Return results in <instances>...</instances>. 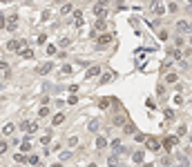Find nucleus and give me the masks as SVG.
<instances>
[{
    "label": "nucleus",
    "mask_w": 192,
    "mask_h": 167,
    "mask_svg": "<svg viewBox=\"0 0 192 167\" xmlns=\"http://www.w3.org/2000/svg\"><path fill=\"white\" fill-rule=\"evenodd\" d=\"M20 56L29 60V58H34V51H31V49H22V54H20Z\"/></svg>",
    "instance_id": "nucleus-17"
},
{
    "label": "nucleus",
    "mask_w": 192,
    "mask_h": 167,
    "mask_svg": "<svg viewBox=\"0 0 192 167\" xmlns=\"http://www.w3.org/2000/svg\"><path fill=\"white\" fill-rule=\"evenodd\" d=\"M185 131H188V129H185V125H181V127L177 129V134H179V136H185Z\"/></svg>",
    "instance_id": "nucleus-37"
},
{
    "label": "nucleus",
    "mask_w": 192,
    "mask_h": 167,
    "mask_svg": "<svg viewBox=\"0 0 192 167\" xmlns=\"http://www.w3.org/2000/svg\"><path fill=\"white\" fill-rule=\"evenodd\" d=\"M110 102H112V100L103 98V100H98V107H101V109H105V107H110Z\"/></svg>",
    "instance_id": "nucleus-24"
},
{
    "label": "nucleus",
    "mask_w": 192,
    "mask_h": 167,
    "mask_svg": "<svg viewBox=\"0 0 192 167\" xmlns=\"http://www.w3.org/2000/svg\"><path fill=\"white\" fill-rule=\"evenodd\" d=\"M134 163H143V152H134Z\"/></svg>",
    "instance_id": "nucleus-18"
},
{
    "label": "nucleus",
    "mask_w": 192,
    "mask_h": 167,
    "mask_svg": "<svg viewBox=\"0 0 192 167\" xmlns=\"http://www.w3.org/2000/svg\"><path fill=\"white\" fill-rule=\"evenodd\" d=\"M29 165H34V167H40V160H38V156H29Z\"/></svg>",
    "instance_id": "nucleus-19"
},
{
    "label": "nucleus",
    "mask_w": 192,
    "mask_h": 167,
    "mask_svg": "<svg viewBox=\"0 0 192 167\" xmlns=\"http://www.w3.org/2000/svg\"><path fill=\"white\" fill-rule=\"evenodd\" d=\"M14 129H16V125H14V123H7V125H5V134H7V136H9V134H14Z\"/></svg>",
    "instance_id": "nucleus-16"
},
{
    "label": "nucleus",
    "mask_w": 192,
    "mask_h": 167,
    "mask_svg": "<svg viewBox=\"0 0 192 167\" xmlns=\"http://www.w3.org/2000/svg\"><path fill=\"white\" fill-rule=\"evenodd\" d=\"M67 143H69V147H74L76 143H78V138H76V136H69V140H67Z\"/></svg>",
    "instance_id": "nucleus-33"
},
{
    "label": "nucleus",
    "mask_w": 192,
    "mask_h": 167,
    "mask_svg": "<svg viewBox=\"0 0 192 167\" xmlns=\"http://www.w3.org/2000/svg\"><path fill=\"white\" fill-rule=\"evenodd\" d=\"M63 120H65V116H63V114H56V116L52 118V125L56 127V125H60V123H63Z\"/></svg>",
    "instance_id": "nucleus-14"
},
{
    "label": "nucleus",
    "mask_w": 192,
    "mask_h": 167,
    "mask_svg": "<svg viewBox=\"0 0 192 167\" xmlns=\"http://www.w3.org/2000/svg\"><path fill=\"white\" fill-rule=\"evenodd\" d=\"M52 69H54V65H52V62H45V65H40V67H38V74H49Z\"/></svg>",
    "instance_id": "nucleus-9"
},
{
    "label": "nucleus",
    "mask_w": 192,
    "mask_h": 167,
    "mask_svg": "<svg viewBox=\"0 0 192 167\" xmlns=\"http://www.w3.org/2000/svg\"><path fill=\"white\" fill-rule=\"evenodd\" d=\"M96 29H98V31H105L107 29V22H105V18H98V20H96Z\"/></svg>",
    "instance_id": "nucleus-12"
},
{
    "label": "nucleus",
    "mask_w": 192,
    "mask_h": 167,
    "mask_svg": "<svg viewBox=\"0 0 192 167\" xmlns=\"http://www.w3.org/2000/svg\"><path fill=\"white\" fill-rule=\"evenodd\" d=\"M190 45H192V38H190Z\"/></svg>",
    "instance_id": "nucleus-44"
},
{
    "label": "nucleus",
    "mask_w": 192,
    "mask_h": 167,
    "mask_svg": "<svg viewBox=\"0 0 192 167\" xmlns=\"http://www.w3.org/2000/svg\"><path fill=\"white\" fill-rule=\"evenodd\" d=\"M2 27H7V22H5V16H0V29Z\"/></svg>",
    "instance_id": "nucleus-42"
},
{
    "label": "nucleus",
    "mask_w": 192,
    "mask_h": 167,
    "mask_svg": "<svg viewBox=\"0 0 192 167\" xmlns=\"http://www.w3.org/2000/svg\"><path fill=\"white\" fill-rule=\"evenodd\" d=\"M134 138H136V140H139V143H143V140H145V136H143V134H141V131H136V134H134Z\"/></svg>",
    "instance_id": "nucleus-35"
},
{
    "label": "nucleus",
    "mask_w": 192,
    "mask_h": 167,
    "mask_svg": "<svg viewBox=\"0 0 192 167\" xmlns=\"http://www.w3.org/2000/svg\"><path fill=\"white\" fill-rule=\"evenodd\" d=\"M52 167H63V165H60V163H54V165H52Z\"/></svg>",
    "instance_id": "nucleus-43"
},
{
    "label": "nucleus",
    "mask_w": 192,
    "mask_h": 167,
    "mask_svg": "<svg viewBox=\"0 0 192 167\" xmlns=\"http://www.w3.org/2000/svg\"><path fill=\"white\" fill-rule=\"evenodd\" d=\"M29 149H31V143H29V140H25V143L20 145V152H29Z\"/></svg>",
    "instance_id": "nucleus-21"
},
{
    "label": "nucleus",
    "mask_w": 192,
    "mask_h": 167,
    "mask_svg": "<svg viewBox=\"0 0 192 167\" xmlns=\"http://www.w3.org/2000/svg\"><path fill=\"white\" fill-rule=\"evenodd\" d=\"M161 145H163V143L159 140V138H154V136H150V138H148V149H150V152H159Z\"/></svg>",
    "instance_id": "nucleus-1"
},
{
    "label": "nucleus",
    "mask_w": 192,
    "mask_h": 167,
    "mask_svg": "<svg viewBox=\"0 0 192 167\" xmlns=\"http://www.w3.org/2000/svg\"><path fill=\"white\" fill-rule=\"evenodd\" d=\"M69 45H72L69 38H63V40H60V47H69Z\"/></svg>",
    "instance_id": "nucleus-31"
},
{
    "label": "nucleus",
    "mask_w": 192,
    "mask_h": 167,
    "mask_svg": "<svg viewBox=\"0 0 192 167\" xmlns=\"http://www.w3.org/2000/svg\"><path fill=\"white\" fill-rule=\"evenodd\" d=\"M0 71H9V65H7V62H0Z\"/></svg>",
    "instance_id": "nucleus-40"
},
{
    "label": "nucleus",
    "mask_w": 192,
    "mask_h": 167,
    "mask_svg": "<svg viewBox=\"0 0 192 167\" xmlns=\"http://www.w3.org/2000/svg\"><path fill=\"white\" fill-rule=\"evenodd\" d=\"M87 129L89 131H96V129H98V120H92V123L87 125Z\"/></svg>",
    "instance_id": "nucleus-23"
},
{
    "label": "nucleus",
    "mask_w": 192,
    "mask_h": 167,
    "mask_svg": "<svg viewBox=\"0 0 192 167\" xmlns=\"http://www.w3.org/2000/svg\"><path fill=\"white\" fill-rule=\"evenodd\" d=\"M7 149H9V145L5 140H0V156H2V154H7Z\"/></svg>",
    "instance_id": "nucleus-20"
},
{
    "label": "nucleus",
    "mask_w": 192,
    "mask_h": 167,
    "mask_svg": "<svg viewBox=\"0 0 192 167\" xmlns=\"http://www.w3.org/2000/svg\"><path fill=\"white\" fill-rule=\"evenodd\" d=\"M47 54H49V56L56 54V45H47Z\"/></svg>",
    "instance_id": "nucleus-29"
},
{
    "label": "nucleus",
    "mask_w": 192,
    "mask_h": 167,
    "mask_svg": "<svg viewBox=\"0 0 192 167\" xmlns=\"http://www.w3.org/2000/svg\"><path fill=\"white\" fill-rule=\"evenodd\" d=\"M47 143H49V134H45V136L40 138V145H47Z\"/></svg>",
    "instance_id": "nucleus-38"
},
{
    "label": "nucleus",
    "mask_w": 192,
    "mask_h": 167,
    "mask_svg": "<svg viewBox=\"0 0 192 167\" xmlns=\"http://www.w3.org/2000/svg\"><path fill=\"white\" fill-rule=\"evenodd\" d=\"M107 165H110V167H116V165H118V158H116V156H110V160H107Z\"/></svg>",
    "instance_id": "nucleus-25"
},
{
    "label": "nucleus",
    "mask_w": 192,
    "mask_h": 167,
    "mask_svg": "<svg viewBox=\"0 0 192 167\" xmlns=\"http://www.w3.org/2000/svg\"><path fill=\"white\" fill-rule=\"evenodd\" d=\"M177 136H168V138H163V147H165V149H172L174 145H177Z\"/></svg>",
    "instance_id": "nucleus-4"
},
{
    "label": "nucleus",
    "mask_w": 192,
    "mask_h": 167,
    "mask_svg": "<svg viewBox=\"0 0 192 167\" xmlns=\"http://www.w3.org/2000/svg\"><path fill=\"white\" fill-rule=\"evenodd\" d=\"M177 31H179V33H188V31H192V22H188V20H179V22H177Z\"/></svg>",
    "instance_id": "nucleus-2"
},
{
    "label": "nucleus",
    "mask_w": 192,
    "mask_h": 167,
    "mask_svg": "<svg viewBox=\"0 0 192 167\" xmlns=\"http://www.w3.org/2000/svg\"><path fill=\"white\" fill-rule=\"evenodd\" d=\"M94 14L98 16V18H103V16L107 14V5H105V2H98V5H94Z\"/></svg>",
    "instance_id": "nucleus-3"
},
{
    "label": "nucleus",
    "mask_w": 192,
    "mask_h": 167,
    "mask_svg": "<svg viewBox=\"0 0 192 167\" xmlns=\"http://www.w3.org/2000/svg\"><path fill=\"white\" fill-rule=\"evenodd\" d=\"M112 78H114V76H112V74H110V76H103V78H101V83H103V85H105V83H110V80H112Z\"/></svg>",
    "instance_id": "nucleus-39"
},
{
    "label": "nucleus",
    "mask_w": 192,
    "mask_h": 167,
    "mask_svg": "<svg viewBox=\"0 0 192 167\" xmlns=\"http://www.w3.org/2000/svg\"><path fill=\"white\" fill-rule=\"evenodd\" d=\"M174 43H177V47H179V49H181V47H183V45H185V40H183L181 36H179L177 40H174Z\"/></svg>",
    "instance_id": "nucleus-32"
},
{
    "label": "nucleus",
    "mask_w": 192,
    "mask_h": 167,
    "mask_svg": "<svg viewBox=\"0 0 192 167\" xmlns=\"http://www.w3.org/2000/svg\"><path fill=\"white\" fill-rule=\"evenodd\" d=\"M47 114H49V109H47V107H40V109H38V116H40V118H43V116H47Z\"/></svg>",
    "instance_id": "nucleus-27"
},
{
    "label": "nucleus",
    "mask_w": 192,
    "mask_h": 167,
    "mask_svg": "<svg viewBox=\"0 0 192 167\" xmlns=\"http://www.w3.org/2000/svg\"><path fill=\"white\" fill-rule=\"evenodd\" d=\"M165 80H168V83H170V85H177V83H179V74L170 71V74H168V76H165Z\"/></svg>",
    "instance_id": "nucleus-11"
},
{
    "label": "nucleus",
    "mask_w": 192,
    "mask_h": 167,
    "mask_svg": "<svg viewBox=\"0 0 192 167\" xmlns=\"http://www.w3.org/2000/svg\"><path fill=\"white\" fill-rule=\"evenodd\" d=\"M112 147H114V149H121V140H118V138H114V140H112Z\"/></svg>",
    "instance_id": "nucleus-34"
},
{
    "label": "nucleus",
    "mask_w": 192,
    "mask_h": 167,
    "mask_svg": "<svg viewBox=\"0 0 192 167\" xmlns=\"http://www.w3.org/2000/svg\"><path fill=\"white\" fill-rule=\"evenodd\" d=\"M152 9H154V14H159V16H163L168 11V7H165V5H161V2H154V5H152Z\"/></svg>",
    "instance_id": "nucleus-6"
},
{
    "label": "nucleus",
    "mask_w": 192,
    "mask_h": 167,
    "mask_svg": "<svg viewBox=\"0 0 192 167\" xmlns=\"http://www.w3.org/2000/svg\"><path fill=\"white\" fill-rule=\"evenodd\" d=\"M98 74H101V67H98V65H94V67H89V69H87L85 78H94V76H98Z\"/></svg>",
    "instance_id": "nucleus-7"
},
{
    "label": "nucleus",
    "mask_w": 192,
    "mask_h": 167,
    "mask_svg": "<svg viewBox=\"0 0 192 167\" xmlns=\"http://www.w3.org/2000/svg\"><path fill=\"white\" fill-rule=\"evenodd\" d=\"M9 22H7V29H16V25H18V16H9V18H7Z\"/></svg>",
    "instance_id": "nucleus-8"
},
{
    "label": "nucleus",
    "mask_w": 192,
    "mask_h": 167,
    "mask_svg": "<svg viewBox=\"0 0 192 167\" xmlns=\"http://www.w3.org/2000/svg\"><path fill=\"white\" fill-rule=\"evenodd\" d=\"M114 125H123V127H125V118H123V116H116L114 118Z\"/></svg>",
    "instance_id": "nucleus-26"
},
{
    "label": "nucleus",
    "mask_w": 192,
    "mask_h": 167,
    "mask_svg": "<svg viewBox=\"0 0 192 167\" xmlns=\"http://www.w3.org/2000/svg\"><path fill=\"white\" fill-rule=\"evenodd\" d=\"M110 43H112L110 33H101V36H98V45H101V47H105V45H110Z\"/></svg>",
    "instance_id": "nucleus-5"
},
{
    "label": "nucleus",
    "mask_w": 192,
    "mask_h": 167,
    "mask_svg": "<svg viewBox=\"0 0 192 167\" xmlns=\"http://www.w3.org/2000/svg\"><path fill=\"white\" fill-rule=\"evenodd\" d=\"M36 40H38V45H45V40H47V36H45V33H40V36H38Z\"/></svg>",
    "instance_id": "nucleus-36"
},
{
    "label": "nucleus",
    "mask_w": 192,
    "mask_h": 167,
    "mask_svg": "<svg viewBox=\"0 0 192 167\" xmlns=\"http://www.w3.org/2000/svg\"><path fill=\"white\" fill-rule=\"evenodd\" d=\"M123 131H125V134H136V127H134L132 123H125V127H123Z\"/></svg>",
    "instance_id": "nucleus-13"
},
{
    "label": "nucleus",
    "mask_w": 192,
    "mask_h": 167,
    "mask_svg": "<svg viewBox=\"0 0 192 167\" xmlns=\"http://www.w3.org/2000/svg\"><path fill=\"white\" fill-rule=\"evenodd\" d=\"M27 160H29V158H27L25 154H16V156H14V163H27Z\"/></svg>",
    "instance_id": "nucleus-15"
},
{
    "label": "nucleus",
    "mask_w": 192,
    "mask_h": 167,
    "mask_svg": "<svg viewBox=\"0 0 192 167\" xmlns=\"http://www.w3.org/2000/svg\"><path fill=\"white\" fill-rule=\"evenodd\" d=\"M107 147V138L105 136H98L96 138V149H105Z\"/></svg>",
    "instance_id": "nucleus-10"
},
{
    "label": "nucleus",
    "mask_w": 192,
    "mask_h": 167,
    "mask_svg": "<svg viewBox=\"0 0 192 167\" xmlns=\"http://www.w3.org/2000/svg\"><path fill=\"white\" fill-rule=\"evenodd\" d=\"M74 18H76V25H81V22H83V20H81V18H83V11L76 9V11H74Z\"/></svg>",
    "instance_id": "nucleus-22"
},
{
    "label": "nucleus",
    "mask_w": 192,
    "mask_h": 167,
    "mask_svg": "<svg viewBox=\"0 0 192 167\" xmlns=\"http://www.w3.org/2000/svg\"><path fill=\"white\" fill-rule=\"evenodd\" d=\"M159 38H161V40H168V31H165V29H163V31L159 33Z\"/></svg>",
    "instance_id": "nucleus-41"
},
{
    "label": "nucleus",
    "mask_w": 192,
    "mask_h": 167,
    "mask_svg": "<svg viewBox=\"0 0 192 167\" xmlns=\"http://www.w3.org/2000/svg\"><path fill=\"white\" fill-rule=\"evenodd\" d=\"M60 74H63V76H67V74H72V67H69V65H65L63 69H60Z\"/></svg>",
    "instance_id": "nucleus-30"
},
{
    "label": "nucleus",
    "mask_w": 192,
    "mask_h": 167,
    "mask_svg": "<svg viewBox=\"0 0 192 167\" xmlns=\"http://www.w3.org/2000/svg\"><path fill=\"white\" fill-rule=\"evenodd\" d=\"M72 11V5H63V7H60V14H69Z\"/></svg>",
    "instance_id": "nucleus-28"
}]
</instances>
